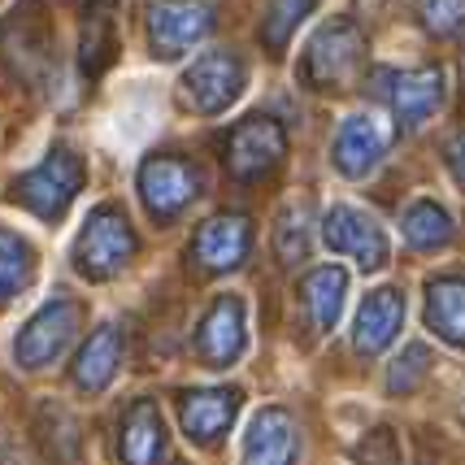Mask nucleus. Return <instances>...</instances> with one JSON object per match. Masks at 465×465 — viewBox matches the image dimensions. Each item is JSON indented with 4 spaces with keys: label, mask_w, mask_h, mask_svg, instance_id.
Returning a JSON list of instances; mask_svg holds the SVG:
<instances>
[{
    "label": "nucleus",
    "mask_w": 465,
    "mask_h": 465,
    "mask_svg": "<svg viewBox=\"0 0 465 465\" xmlns=\"http://www.w3.org/2000/svg\"><path fill=\"white\" fill-rule=\"evenodd\" d=\"M83 157L79 153H70V148H53L48 157H44L35 170H26L18 179V201L31 209V213H40V218H61L70 201L79 196L83 187Z\"/></svg>",
    "instance_id": "20e7f679"
},
{
    "label": "nucleus",
    "mask_w": 465,
    "mask_h": 465,
    "mask_svg": "<svg viewBox=\"0 0 465 465\" xmlns=\"http://www.w3.org/2000/svg\"><path fill=\"white\" fill-rule=\"evenodd\" d=\"M387 153V126L370 118V114H352L340 122L335 140H331V162L344 179H365Z\"/></svg>",
    "instance_id": "4468645a"
},
{
    "label": "nucleus",
    "mask_w": 465,
    "mask_h": 465,
    "mask_svg": "<svg viewBox=\"0 0 465 465\" xmlns=\"http://www.w3.org/2000/svg\"><path fill=\"white\" fill-rule=\"evenodd\" d=\"M301 457V430L292 422L287 409H262L252 422H248V435H243V465H296Z\"/></svg>",
    "instance_id": "2eb2a0df"
},
{
    "label": "nucleus",
    "mask_w": 465,
    "mask_h": 465,
    "mask_svg": "<svg viewBox=\"0 0 465 465\" xmlns=\"http://www.w3.org/2000/svg\"><path fill=\"white\" fill-rule=\"evenodd\" d=\"M274 248H279V257H283L287 265L309 257V209H304V204H296V209L283 213L279 235H274Z\"/></svg>",
    "instance_id": "bb28decb"
},
{
    "label": "nucleus",
    "mask_w": 465,
    "mask_h": 465,
    "mask_svg": "<svg viewBox=\"0 0 465 465\" xmlns=\"http://www.w3.org/2000/svg\"><path fill=\"white\" fill-rule=\"evenodd\" d=\"M313 5H318V0H270V9H265V18H262V40H265V48L283 53L287 40L296 35V26H301V22L313 14Z\"/></svg>",
    "instance_id": "393cba45"
},
{
    "label": "nucleus",
    "mask_w": 465,
    "mask_h": 465,
    "mask_svg": "<svg viewBox=\"0 0 465 465\" xmlns=\"http://www.w3.org/2000/svg\"><path fill=\"white\" fill-rule=\"evenodd\" d=\"M401 231H405V240L413 243V248H422V252H440V248H448L452 235H457L452 213H448L440 201H413L405 209Z\"/></svg>",
    "instance_id": "5701e85b"
},
{
    "label": "nucleus",
    "mask_w": 465,
    "mask_h": 465,
    "mask_svg": "<svg viewBox=\"0 0 465 465\" xmlns=\"http://www.w3.org/2000/svg\"><path fill=\"white\" fill-rule=\"evenodd\" d=\"M165 452H170V440H165V422L157 401H135L122 413V426H118L122 465H162Z\"/></svg>",
    "instance_id": "f3484780"
},
{
    "label": "nucleus",
    "mask_w": 465,
    "mask_h": 465,
    "mask_svg": "<svg viewBox=\"0 0 465 465\" xmlns=\"http://www.w3.org/2000/svg\"><path fill=\"white\" fill-rule=\"evenodd\" d=\"M240 387H196V391H183L179 396V422L187 430V440L196 444H218L235 413H240Z\"/></svg>",
    "instance_id": "ddd939ff"
},
{
    "label": "nucleus",
    "mask_w": 465,
    "mask_h": 465,
    "mask_svg": "<svg viewBox=\"0 0 465 465\" xmlns=\"http://www.w3.org/2000/svg\"><path fill=\"white\" fill-rule=\"evenodd\" d=\"M322 243L340 257H352L361 270H383L391 257L387 231L357 204H331L322 213Z\"/></svg>",
    "instance_id": "39448f33"
},
{
    "label": "nucleus",
    "mask_w": 465,
    "mask_h": 465,
    "mask_svg": "<svg viewBox=\"0 0 465 465\" xmlns=\"http://www.w3.org/2000/svg\"><path fill=\"white\" fill-rule=\"evenodd\" d=\"M135 231L126 223V213H122L118 204H101V209H92V218L87 226L79 231V240H74V270H79L83 279H92V283H104V279H114L126 270V262L135 257Z\"/></svg>",
    "instance_id": "f03ea898"
},
{
    "label": "nucleus",
    "mask_w": 465,
    "mask_h": 465,
    "mask_svg": "<svg viewBox=\"0 0 465 465\" xmlns=\"http://www.w3.org/2000/svg\"><path fill=\"white\" fill-rule=\"evenodd\" d=\"M344 296H348V270H340V265H318V270L304 274L301 301L313 331H335L340 313H344Z\"/></svg>",
    "instance_id": "412c9836"
},
{
    "label": "nucleus",
    "mask_w": 465,
    "mask_h": 465,
    "mask_svg": "<svg viewBox=\"0 0 465 465\" xmlns=\"http://www.w3.org/2000/svg\"><path fill=\"white\" fill-rule=\"evenodd\" d=\"M0 53L14 61V70L26 79H40L48 74L57 57H53V26L44 22V5L40 0H22L18 14L0 26Z\"/></svg>",
    "instance_id": "6e6552de"
},
{
    "label": "nucleus",
    "mask_w": 465,
    "mask_h": 465,
    "mask_svg": "<svg viewBox=\"0 0 465 465\" xmlns=\"http://www.w3.org/2000/svg\"><path fill=\"white\" fill-rule=\"evenodd\" d=\"M357 465H405V452H401V440L391 426H374L361 444L352 448Z\"/></svg>",
    "instance_id": "cd10ccee"
},
{
    "label": "nucleus",
    "mask_w": 465,
    "mask_h": 465,
    "mask_svg": "<svg viewBox=\"0 0 465 465\" xmlns=\"http://www.w3.org/2000/svg\"><path fill=\"white\" fill-rule=\"evenodd\" d=\"M361 61H365V35L357 31V22L331 18L304 44L301 79L313 92H344L348 83L357 79Z\"/></svg>",
    "instance_id": "f257e3e1"
},
{
    "label": "nucleus",
    "mask_w": 465,
    "mask_h": 465,
    "mask_svg": "<svg viewBox=\"0 0 465 465\" xmlns=\"http://www.w3.org/2000/svg\"><path fill=\"white\" fill-rule=\"evenodd\" d=\"M114 9L118 0H92L87 14H83V44H79V61L87 79H101L109 70V61L118 53V26H114Z\"/></svg>",
    "instance_id": "4be33fe9"
},
{
    "label": "nucleus",
    "mask_w": 465,
    "mask_h": 465,
    "mask_svg": "<svg viewBox=\"0 0 465 465\" xmlns=\"http://www.w3.org/2000/svg\"><path fill=\"white\" fill-rule=\"evenodd\" d=\"M83 326V304L70 301V296H53L48 304H40V313L18 331L14 340V361L22 370H44L53 365L70 348V340L79 335Z\"/></svg>",
    "instance_id": "7ed1b4c3"
},
{
    "label": "nucleus",
    "mask_w": 465,
    "mask_h": 465,
    "mask_svg": "<svg viewBox=\"0 0 465 465\" xmlns=\"http://www.w3.org/2000/svg\"><path fill=\"white\" fill-rule=\"evenodd\" d=\"M31 274H35L31 243L22 235H14V231H0V304L14 301L22 287L31 283Z\"/></svg>",
    "instance_id": "b1692460"
},
{
    "label": "nucleus",
    "mask_w": 465,
    "mask_h": 465,
    "mask_svg": "<svg viewBox=\"0 0 465 465\" xmlns=\"http://www.w3.org/2000/svg\"><path fill=\"white\" fill-rule=\"evenodd\" d=\"M426 326L448 348H461L465 352V279L461 274H440V279L426 283Z\"/></svg>",
    "instance_id": "aec40b11"
},
{
    "label": "nucleus",
    "mask_w": 465,
    "mask_h": 465,
    "mask_svg": "<svg viewBox=\"0 0 465 465\" xmlns=\"http://www.w3.org/2000/svg\"><path fill=\"white\" fill-rule=\"evenodd\" d=\"M252 248V226L243 213H218L192 235V262L201 270H235Z\"/></svg>",
    "instance_id": "dca6fc26"
},
{
    "label": "nucleus",
    "mask_w": 465,
    "mask_h": 465,
    "mask_svg": "<svg viewBox=\"0 0 465 465\" xmlns=\"http://www.w3.org/2000/svg\"><path fill=\"white\" fill-rule=\"evenodd\" d=\"M430 348L426 344H409L396 361H391V370H387V391L391 396H413L418 387L430 379Z\"/></svg>",
    "instance_id": "a878e982"
},
{
    "label": "nucleus",
    "mask_w": 465,
    "mask_h": 465,
    "mask_svg": "<svg viewBox=\"0 0 465 465\" xmlns=\"http://www.w3.org/2000/svg\"><path fill=\"white\" fill-rule=\"evenodd\" d=\"M213 31V9L204 0H157L148 9V40L157 57H183Z\"/></svg>",
    "instance_id": "f8f14e48"
},
{
    "label": "nucleus",
    "mask_w": 465,
    "mask_h": 465,
    "mask_svg": "<svg viewBox=\"0 0 465 465\" xmlns=\"http://www.w3.org/2000/svg\"><path fill=\"white\" fill-rule=\"evenodd\" d=\"M379 96L391 104L396 122L405 131H422L435 118V109L444 104V70L440 65H422V70H379Z\"/></svg>",
    "instance_id": "423d86ee"
},
{
    "label": "nucleus",
    "mask_w": 465,
    "mask_h": 465,
    "mask_svg": "<svg viewBox=\"0 0 465 465\" xmlns=\"http://www.w3.org/2000/svg\"><path fill=\"white\" fill-rule=\"evenodd\" d=\"M140 196L143 209L157 223H174L183 209L201 196V174L183 157H148L140 165Z\"/></svg>",
    "instance_id": "0eeeda50"
},
{
    "label": "nucleus",
    "mask_w": 465,
    "mask_h": 465,
    "mask_svg": "<svg viewBox=\"0 0 465 465\" xmlns=\"http://www.w3.org/2000/svg\"><path fill=\"white\" fill-rule=\"evenodd\" d=\"M248 352V309L240 296H218L196 326V357L209 370H226Z\"/></svg>",
    "instance_id": "1a4fd4ad"
},
{
    "label": "nucleus",
    "mask_w": 465,
    "mask_h": 465,
    "mask_svg": "<svg viewBox=\"0 0 465 465\" xmlns=\"http://www.w3.org/2000/svg\"><path fill=\"white\" fill-rule=\"evenodd\" d=\"M444 162H448V174H452V179L465 187V135H457V140L448 143Z\"/></svg>",
    "instance_id": "c756f323"
},
{
    "label": "nucleus",
    "mask_w": 465,
    "mask_h": 465,
    "mask_svg": "<svg viewBox=\"0 0 465 465\" xmlns=\"http://www.w3.org/2000/svg\"><path fill=\"white\" fill-rule=\"evenodd\" d=\"M287 135L274 118H243L240 126H231L226 135V170L235 179H262L274 165L283 162Z\"/></svg>",
    "instance_id": "9b49d317"
},
{
    "label": "nucleus",
    "mask_w": 465,
    "mask_h": 465,
    "mask_svg": "<svg viewBox=\"0 0 465 465\" xmlns=\"http://www.w3.org/2000/svg\"><path fill=\"white\" fill-rule=\"evenodd\" d=\"M405 326V296L401 287H374L357 309V322H352V344L357 352H383Z\"/></svg>",
    "instance_id": "a211bd4d"
},
{
    "label": "nucleus",
    "mask_w": 465,
    "mask_h": 465,
    "mask_svg": "<svg viewBox=\"0 0 465 465\" xmlns=\"http://www.w3.org/2000/svg\"><path fill=\"white\" fill-rule=\"evenodd\" d=\"M118 365H122V331L114 322H104L87 335V344L74 357V387L87 391V396H96V391H104L114 383Z\"/></svg>",
    "instance_id": "6ab92c4d"
},
{
    "label": "nucleus",
    "mask_w": 465,
    "mask_h": 465,
    "mask_svg": "<svg viewBox=\"0 0 465 465\" xmlns=\"http://www.w3.org/2000/svg\"><path fill=\"white\" fill-rule=\"evenodd\" d=\"M418 18L435 35H452L465 26V0H418Z\"/></svg>",
    "instance_id": "c85d7f7f"
},
{
    "label": "nucleus",
    "mask_w": 465,
    "mask_h": 465,
    "mask_svg": "<svg viewBox=\"0 0 465 465\" xmlns=\"http://www.w3.org/2000/svg\"><path fill=\"white\" fill-rule=\"evenodd\" d=\"M183 92L196 114H223L226 104L243 92V61L226 48H213V53H201L183 70Z\"/></svg>",
    "instance_id": "9d476101"
}]
</instances>
